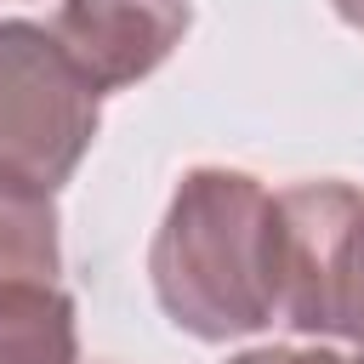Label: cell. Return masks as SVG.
Returning a JSON list of instances; mask_svg holds the SVG:
<instances>
[{"label":"cell","mask_w":364,"mask_h":364,"mask_svg":"<svg viewBox=\"0 0 364 364\" xmlns=\"http://www.w3.org/2000/svg\"><path fill=\"white\" fill-rule=\"evenodd\" d=\"M102 125V91L40 23L0 17V176L57 193Z\"/></svg>","instance_id":"2"},{"label":"cell","mask_w":364,"mask_h":364,"mask_svg":"<svg viewBox=\"0 0 364 364\" xmlns=\"http://www.w3.org/2000/svg\"><path fill=\"white\" fill-rule=\"evenodd\" d=\"M165 318L199 341L256 336L284 318V205L250 171L199 165L176 182L148 245Z\"/></svg>","instance_id":"1"},{"label":"cell","mask_w":364,"mask_h":364,"mask_svg":"<svg viewBox=\"0 0 364 364\" xmlns=\"http://www.w3.org/2000/svg\"><path fill=\"white\" fill-rule=\"evenodd\" d=\"M228 364H364V353H336V347H245Z\"/></svg>","instance_id":"7"},{"label":"cell","mask_w":364,"mask_h":364,"mask_svg":"<svg viewBox=\"0 0 364 364\" xmlns=\"http://www.w3.org/2000/svg\"><path fill=\"white\" fill-rule=\"evenodd\" d=\"M57 199L28 182L0 176V290L57 284L63 273V233Z\"/></svg>","instance_id":"5"},{"label":"cell","mask_w":364,"mask_h":364,"mask_svg":"<svg viewBox=\"0 0 364 364\" xmlns=\"http://www.w3.org/2000/svg\"><path fill=\"white\" fill-rule=\"evenodd\" d=\"M188 23V0H63L51 34L97 91H125L182 46Z\"/></svg>","instance_id":"4"},{"label":"cell","mask_w":364,"mask_h":364,"mask_svg":"<svg viewBox=\"0 0 364 364\" xmlns=\"http://www.w3.org/2000/svg\"><path fill=\"white\" fill-rule=\"evenodd\" d=\"M284 205V324L364 353V188L296 182Z\"/></svg>","instance_id":"3"},{"label":"cell","mask_w":364,"mask_h":364,"mask_svg":"<svg viewBox=\"0 0 364 364\" xmlns=\"http://www.w3.org/2000/svg\"><path fill=\"white\" fill-rule=\"evenodd\" d=\"M330 6H336V17H341V23L364 28V0H330Z\"/></svg>","instance_id":"8"},{"label":"cell","mask_w":364,"mask_h":364,"mask_svg":"<svg viewBox=\"0 0 364 364\" xmlns=\"http://www.w3.org/2000/svg\"><path fill=\"white\" fill-rule=\"evenodd\" d=\"M0 364H80L74 296L63 284L0 290Z\"/></svg>","instance_id":"6"}]
</instances>
